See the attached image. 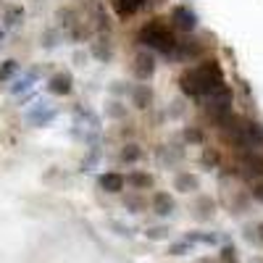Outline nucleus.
I'll return each mask as SVG.
<instances>
[{
	"mask_svg": "<svg viewBox=\"0 0 263 263\" xmlns=\"http://www.w3.org/2000/svg\"><path fill=\"white\" fill-rule=\"evenodd\" d=\"M221 84H224V71H221V66H218L216 58H208L203 63L192 66V69H187L179 77L182 92L190 98H205L208 92H213Z\"/></svg>",
	"mask_w": 263,
	"mask_h": 263,
	"instance_id": "nucleus-1",
	"label": "nucleus"
},
{
	"mask_svg": "<svg viewBox=\"0 0 263 263\" xmlns=\"http://www.w3.org/2000/svg\"><path fill=\"white\" fill-rule=\"evenodd\" d=\"M145 48L150 50H158V53H174V48H177V37H174V32L168 29V24H163V18H153L147 21V24L140 29V37H137Z\"/></svg>",
	"mask_w": 263,
	"mask_h": 263,
	"instance_id": "nucleus-2",
	"label": "nucleus"
},
{
	"mask_svg": "<svg viewBox=\"0 0 263 263\" xmlns=\"http://www.w3.org/2000/svg\"><path fill=\"white\" fill-rule=\"evenodd\" d=\"M203 108H205V114L218 124L224 116L232 114V90H229L227 84L216 87L213 92H208V95L203 98Z\"/></svg>",
	"mask_w": 263,
	"mask_h": 263,
	"instance_id": "nucleus-3",
	"label": "nucleus"
},
{
	"mask_svg": "<svg viewBox=\"0 0 263 263\" xmlns=\"http://www.w3.org/2000/svg\"><path fill=\"white\" fill-rule=\"evenodd\" d=\"M203 42L200 40H195V37H187V40H182V42H177V48H174V53L171 55H177V58H190V61H195V58H200L203 55Z\"/></svg>",
	"mask_w": 263,
	"mask_h": 263,
	"instance_id": "nucleus-4",
	"label": "nucleus"
},
{
	"mask_svg": "<svg viewBox=\"0 0 263 263\" xmlns=\"http://www.w3.org/2000/svg\"><path fill=\"white\" fill-rule=\"evenodd\" d=\"M171 21L177 24L182 32H195V27H197V13L195 11H190L187 6H177L171 11Z\"/></svg>",
	"mask_w": 263,
	"mask_h": 263,
	"instance_id": "nucleus-5",
	"label": "nucleus"
},
{
	"mask_svg": "<svg viewBox=\"0 0 263 263\" xmlns=\"http://www.w3.org/2000/svg\"><path fill=\"white\" fill-rule=\"evenodd\" d=\"M71 90H74V77H71L69 71L55 74V77H50V82H48V92H53V95H69Z\"/></svg>",
	"mask_w": 263,
	"mask_h": 263,
	"instance_id": "nucleus-6",
	"label": "nucleus"
},
{
	"mask_svg": "<svg viewBox=\"0 0 263 263\" xmlns=\"http://www.w3.org/2000/svg\"><path fill=\"white\" fill-rule=\"evenodd\" d=\"M135 74H137V79H150L153 74H156V58H153L150 53H137V58H135Z\"/></svg>",
	"mask_w": 263,
	"mask_h": 263,
	"instance_id": "nucleus-7",
	"label": "nucleus"
},
{
	"mask_svg": "<svg viewBox=\"0 0 263 263\" xmlns=\"http://www.w3.org/2000/svg\"><path fill=\"white\" fill-rule=\"evenodd\" d=\"M98 184H100V190H103V192L116 195V192H121V190L126 187V179L121 177V174H116V171H105V174H100Z\"/></svg>",
	"mask_w": 263,
	"mask_h": 263,
	"instance_id": "nucleus-8",
	"label": "nucleus"
},
{
	"mask_svg": "<svg viewBox=\"0 0 263 263\" xmlns=\"http://www.w3.org/2000/svg\"><path fill=\"white\" fill-rule=\"evenodd\" d=\"M242 174H245V177H253V179L263 177V156H260L258 150H253V153H248V156H245Z\"/></svg>",
	"mask_w": 263,
	"mask_h": 263,
	"instance_id": "nucleus-9",
	"label": "nucleus"
},
{
	"mask_svg": "<svg viewBox=\"0 0 263 263\" xmlns=\"http://www.w3.org/2000/svg\"><path fill=\"white\" fill-rule=\"evenodd\" d=\"M53 119H55V111H53V108H48L45 103H40L37 111H32V114L27 116V121L34 124V126H45V124H50Z\"/></svg>",
	"mask_w": 263,
	"mask_h": 263,
	"instance_id": "nucleus-10",
	"label": "nucleus"
},
{
	"mask_svg": "<svg viewBox=\"0 0 263 263\" xmlns=\"http://www.w3.org/2000/svg\"><path fill=\"white\" fill-rule=\"evenodd\" d=\"M174 190L195 192V190H200V179H197L195 174H190V171H182V174H177V179H174Z\"/></svg>",
	"mask_w": 263,
	"mask_h": 263,
	"instance_id": "nucleus-11",
	"label": "nucleus"
},
{
	"mask_svg": "<svg viewBox=\"0 0 263 263\" xmlns=\"http://www.w3.org/2000/svg\"><path fill=\"white\" fill-rule=\"evenodd\" d=\"M153 211L158 216H171L174 213V197L168 192H156L153 195Z\"/></svg>",
	"mask_w": 263,
	"mask_h": 263,
	"instance_id": "nucleus-12",
	"label": "nucleus"
},
{
	"mask_svg": "<svg viewBox=\"0 0 263 263\" xmlns=\"http://www.w3.org/2000/svg\"><path fill=\"white\" fill-rule=\"evenodd\" d=\"M213 213H216V203L211 197H200V200L195 203V218L197 221H208V218H213Z\"/></svg>",
	"mask_w": 263,
	"mask_h": 263,
	"instance_id": "nucleus-13",
	"label": "nucleus"
},
{
	"mask_svg": "<svg viewBox=\"0 0 263 263\" xmlns=\"http://www.w3.org/2000/svg\"><path fill=\"white\" fill-rule=\"evenodd\" d=\"M132 103H135L137 108H147L153 103V92H150V87L147 84H140L132 90Z\"/></svg>",
	"mask_w": 263,
	"mask_h": 263,
	"instance_id": "nucleus-14",
	"label": "nucleus"
},
{
	"mask_svg": "<svg viewBox=\"0 0 263 263\" xmlns=\"http://www.w3.org/2000/svg\"><path fill=\"white\" fill-rule=\"evenodd\" d=\"M184 239H187L190 245H216V242H218V237L211 234V232H192V234H187Z\"/></svg>",
	"mask_w": 263,
	"mask_h": 263,
	"instance_id": "nucleus-15",
	"label": "nucleus"
},
{
	"mask_svg": "<svg viewBox=\"0 0 263 263\" xmlns=\"http://www.w3.org/2000/svg\"><path fill=\"white\" fill-rule=\"evenodd\" d=\"M142 3H145V0H114V6H116L119 16H132L135 11L142 8Z\"/></svg>",
	"mask_w": 263,
	"mask_h": 263,
	"instance_id": "nucleus-16",
	"label": "nucleus"
},
{
	"mask_svg": "<svg viewBox=\"0 0 263 263\" xmlns=\"http://www.w3.org/2000/svg\"><path fill=\"white\" fill-rule=\"evenodd\" d=\"M119 158H121L124 163H137V161L142 158V150H140V145L129 142V145H124V150L119 153Z\"/></svg>",
	"mask_w": 263,
	"mask_h": 263,
	"instance_id": "nucleus-17",
	"label": "nucleus"
},
{
	"mask_svg": "<svg viewBox=\"0 0 263 263\" xmlns=\"http://www.w3.org/2000/svg\"><path fill=\"white\" fill-rule=\"evenodd\" d=\"M34 79H37V74H34V71H29L27 77H21V79H18L13 87H11V92H13V95H18V92H27L29 87H32V82H34Z\"/></svg>",
	"mask_w": 263,
	"mask_h": 263,
	"instance_id": "nucleus-18",
	"label": "nucleus"
},
{
	"mask_svg": "<svg viewBox=\"0 0 263 263\" xmlns=\"http://www.w3.org/2000/svg\"><path fill=\"white\" fill-rule=\"evenodd\" d=\"M16 71H18V63H16L13 58L3 61V66H0V82H6V79H11V77H13Z\"/></svg>",
	"mask_w": 263,
	"mask_h": 263,
	"instance_id": "nucleus-19",
	"label": "nucleus"
},
{
	"mask_svg": "<svg viewBox=\"0 0 263 263\" xmlns=\"http://www.w3.org/2000/svg\"><path fill=\"white\" fill-rule=\"evenodd\" d=\"M126 182H129V184H135V187H142V190L153 184V179L147 177V174H132V177H126Z\"/></svg>",
	"mask_w": 263,
	"mask_h": 263,
	"instance_id": "nucleus-20",
	"label": "nucleus"
},
{
	"mask_svg": "<svg viewBox=\"0 0 263 263\" xmlns=\"http://www.w3.org/2000/svg\"><path fill=\"white\" fill-rule=\"evenodd\" d=\"M145 237L147 239H156V242H158V239H166L168 237V227H150L145 232Z\"/></svg>",
	"mask_w": 263,
	"mask_h": 263,
	"instance_id": "nucleus-21",
	"label": "nucleus"
},
{
	"mask_svg": "<svg viewBox=\"0 0 263 263\" xmlns=\"http://www.w3.org/2000/svg\"><path fill=\"white\" fill-rule=\"evenodd\" d=\"M237 248L234 245H224L221 248V263H237Z\"/></svg>",
	"mask_w": 263,
	"mask_h": 263,
	"instance_id": "nucleus-22",
	"label": "nucleus"
},
{
	"mask_svg": "<svg viewBox=\"0 0 263 263\" xmlns=\"http://www.w3.org/2000/svg\"><path fill=\"white\" fill-rule=\"evenodd\" d=\"M184 253H190V242H187V239L168 245V255H184Z\"/></svg>",
	"mask_w": 263,
	"mask_h": 263,
	"instance_id": "nucleus-23",
	"label": "nucleus"
},
{
	"mask_svg": "<svg viewBox=\"0 0 263 263\" xmlns=\"http://www.w3.org/2000/svg\"><path fill=\"white\" fill-rule=\"evenodd\" d=\"M105 114L111 116V119H121V116H126V108H124V105H119V103H111V108H108Z\"/></svg>",
	"mask_w": 263,
	"mask_h": 263,
	"instance_id": "nucleus-24",
	"label": "nucleus"
},
{
	"mask_svg": "<svg viewBox=\"0 0 263 263\" xmlns=\"http://www.w3.org/2000/svg\"><path fill=\"white\" fill-rule=\"evenodd\" d=\"M184 140L187 142H203V132L200 129H184Z\"/></svg>",
	"mask_w": 263,
	"mask_h": 263,
	"instance_id": "nucleus-25",
	"label": "nucleus"
},
{
	"mask_svg": "<svg viewBox=\"0 0 263 263\" xmlns=\"http://www.w3.org/2000/svg\"><path fill=\"white\" fill-rule=\"evenodd\" d=\"M21 16H24V13H21V8H11V11L6 13V24H8V27L18 24V18H21Z\"/></svg>",
	"mask_w": 263,
	"mask_h": 263,
	"instance_id": "nucleus-26",
	"label": "nucleus"
},
{
	"mask_svg": "<svg viewBox=\"0 0 263 263\" xmlns=\"http://www.w3.org/2000/svg\"><path fill=\"white\" fill-rule=\"evenodd\" d=\"M203 163H205V166H216V163H218V153L211 150V147H205V153H203Z\"/></svg>",
	"mask_w": 263,
	"mask_h": 263,
	"instance_id": "nucleus-27",
	"label": "nucleus"
},
{
	"mask_svg": "<svg viewBox=\"0 0 263 263\" xmlns=\"http://www.w3.org/2000/svg\"><path fill=\"white\" fill-rule=\"evenodd\" d=\"M253 195L258 197V200H263V184H255V187H253Z\"/></svg>",
	"mask_w": 263,
	"mask_h": 263,
	"instance_id": "nucleus-28",
	"label": "nucleus"
},
{
	"mask_svg": "<svg viewBox=\"0 0 263 263\" xmlns=\"http://www.w3.org/2000/svg\"><path fill=\"white\" fill-rule=\"evenodd\" d=\"M0 40H3V32H0Z\"/></svg>",
	"mask_w": 263,
	"mask_h": 263,
	"instance_id": "nucleus-29",
	"label": "nucleus"
}]
</instances>
